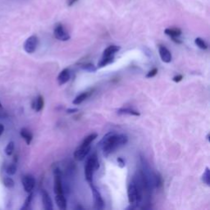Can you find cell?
<instances>
[{
	"label": "cell",
	"mask_w": 210,
	"mask_h": 210,
	"mask_svg": "<svg viewBox=\"0 0 210 210\" xmlns=\"http://www.w3.org/2000/svg\"><path fill=\"white\" fill-rule=\"evenodd\" d=\"M128 142V137L124 134H116L113 132L108 133L104 135L100 145L102 147L104 156L108 157L113 153L116 149L125 145Z\"/></svg>",
	"instance_id": "6da1fadb"
},
{
	"label": "cell",
	"mask_w": 210,
	"mask_h": 210,
	"mask_svg": "<svg viewBox=\"0 0 210 210\" xmlns=\"http://www.w3.org/2000/svg\"><path fill=\"white\" fill-rule=\"evenodd\" d=\"M100 168V163L98 160V157L95 153L92 154L89 158L86 163L85 165V177L90 186L93 185V176L96 170Z\"/></svg>",
	"instance_id": "7a4b0ae2"
},
{
	"label": "cell",
	"mask_w": 210,
	"mask_h": 210,
	"mask_svg": "<svg viewBox=\"0 0 210 210\" xmlns=\"http://www.w3.org/2000/svg\"><path fill=\"white\" fill-rule=\"evenodd\" d=\"M142 191H143V188L140 184H139L137 186L135 183H130L128 186V189H127L128 200L130 205H132L133 208L137 207L138 204L141 202Z\"/></svg>",
	"instance_id": "3957f363"
},
{
	"label": "cell",
	"mask_w": 210,
	"mask_h": 210,
	"mask_svg": "<svg viewBox=\"0 0 210 210\" xmlns=\"http://www.w3.org/2000/svg\"><path fill=\"white\" fill-rule=\"evenodd\" d=\"M38 44V37L36 35H31L25 41L23 48L27 54H33L37 49Z\"/></svg>",
	"instance_id": "277c9868"
},
{
	"label": "cell",
	"mask_w": 210,
	"mask_h": 210,
	"mask_svg": "<svg viewBox=\"0 0 210 210\" xmlns=\"http://www.w3.org/2000/svg\"><path fill=\"white\" fill-rule=\"evenodd\" d=\"M54 37L58 39V40H61V41H67L70 39V34L66 31V30L64 29L63 26L58 23L57 26L55 27L54 31Z\"/></svg>",
	"instance_id": "5b68a950"
},
{
	"label": "cell",
	"mask_w": 210,
	"mask_h": 210,
	"mask_svg": "<svg viewBox=\"0 0 210 210\" xmlns=\"http://www.w3.org/2000/svg\"><path fill=\"white\" fill-rule=\"evenodd\" d=\"M22 182L23 187H24V190L27 193L32 192L33 189L34 188V186H35V180H34V176L30 174L25 175L24 176H22Z\"/></svg>",
	"instance_id": "8992f818"
},
{
	"label": "cell",
	"mask_w": 210,
	"mask_h": 210,
	"mask_svg": "<svg viewBox=\"0 0 210 210\" xmlns=\"http://www.w3.org/2000/svg\"><path fill=\"white\" fill-rule=\"evenodd\" d=\"M90 145H80L79 147L74 152V158L77 160L81 161L84 159L85 157L88 155V153L90 151Z\"/></svg>",
	"instance_id": "52a82bcc"
},
{
	"label": "cell",
	"mask_w": 210,
	"mask_h": 210,
	"mask_svg": "<svg viewBox=\"0 0 210 210\" xmlns=\"http://www.w3.org/2000/svg\"><path fill=\"white\" fill-rule=\"evenodd\" d=\"M90 187H91L92 193H93V197H94V202H95V209H103V206H104V202H103V198L101 197L100 193L99 192V191H97V189L94 186V185H91Z\"/></svg>",
	"instance_id": "ba28073f"
},
{
	"label": "cell",
	"mask_w": 210,
	"mask_h": 210,
	"mask_svg": "<svg viewBox=\"0 0 210 210\" xmlns=\"http://www.w3.org/2000/svg\"><path fill=\"white\" fill-rule=\"evenodd\" d=\"M158 52H159V55H160L162 61L166 63H169L170 62L172 61V54L165 46H159Z\"/></svg>",
	"instance_id": "9c48e42d"
},
{
	"label": "cell",
	"mask_w": 210,
	"mask_h": 210,
	"mask_svg": "<svg viewBox=\"0 0 210 210\" xmlns=\"http://www.w3.org/2000/svg\"><path fill=\"white\" fill-rule=\"evenodd\" d=\"M42 202L43 205H44V209L45 210H52L53 209V202H52V199L50 198L49 193L44 190H42Z\"/></svg>",
	"instance_id": "30bf717a"
},
{
	"label": "cell",
	"mask_w": 210,
	"mask_h": 210,
	"mask_svg": "<svg viewBox=\"0 0 210 210\" xmlns=\"http://www.w3.org/2000/svg\"><path fill=\"white\" fill-rule=\"evenodd\" d=\"M70 77H71V75H70L69 69H63L61 72L59 73V75L57 77V82H58V84L60 85L66 84L70 80Z\"/></svg>",
	"instance_id": "8fae6325"
},
{
	"label": "cell",
	"mask_w": 210,
	"mask_h": 210,
	"mask_svg": "<svg viewBox=\"0 0 210 210\" xmlns=\"http://www.w3.org/2000/svg\"><path fill=\"white\" fill-rule=\"evenodd\" d=\"M55 201L57 207L62 210L67 209V199L64 194L55 195Z\"/></svg>",
	"instance_id": "7c38bea8"
},
{
	"label": "cell",
	"mask_w": 210,
	"mask_h": 210,
	"mask_svg": "<svg viewBox=\"0 0 210 210\" xmlns=\"http://www.w3.org/2000/svg\"><path fill=\"white\" fill-rule=\"evenodd\" d=\"M20 134H21V136L25 140V141H26L27 145H31V141L33 140V135H32L31 131L29 130H27V128H22L21 130Z\"/></svg>",
	"instance_id": "4fadbf2b"
},
{
	"label": "cell",
	"mask_w": 210,
	"mask_h": 210,
	"mask_svg": "<svg viewBox=\"0 0 210 210\" xmlns=\"http://www.w3.org/2000/svg\"><path fill=\"white\" fill-rule=\"evenodd\" d=\"M120 47L117 45H110L108 47L107 49H105L103 53V57H109V56H114V54L118 52L120 50Z\"/></svg>",
	"instance_id": "5bb4252c"
},
{
	"label": "cell",
	"mask_w": 210,
	"mask_h": 210,
	"mask_svg": "<svg viewBox=\"0 0 210 210\" xmlns=\"http://www.w3.org/2000/svg\"><path fill=\"white\" fill-rule=\"evenodd\" d=\"M164 33L166 34L169 35L170 37H179L180 35L181 34V30L179 28H167L165 29Z\"/></svg>",
	"instance_id": "9a60e30c"
},
{
	"label": "cell",
	"mask_w": 210,
	"mask_h": 210,
	"mask_svg": "<svg viewBox=\"0 0 210 210\" xmlns=\"http://www.w3.org/2000/svg\"><path fill=\"white\" fill-rule=\"evenodd\" d=\"M44 105V100L41 95H39L38 98L34 100V109L36 112H39L43 109Z\"/></svg>",
	"instance_id": "2e32d148"
},
{
	"label": "cell",
	"mask_w": 210,
	"mask_h": 210,
	"mask_svg": "<svg viewBox=\"0 0 210 210\" xmlns=\"http://www.w3.org/2000/svg\"><path fill=\"white\" fill-rule=\"evenodd\" d=\"M113 59H114L113 56H109V57H103V56L101 60L98 62V67H103L105 66L108 65L109 63L113 62Z\"/></svg>",
	"instance_id": "e0dca14e"
},
{
	"label": "cell",
	"mask_w": 210,
	"mask_h": 210,
	"mask_svg": "<svg viewBox=\"0 0 210 210\" xmlns=\"http://www.w3.org/2000/svg\"><path fill=\"white\" fill-rule=\"evenodd\" d=\"M118 113L119 114H129L132 115V116H136V117L140 115V113L138 111L133 110L130 108H120L118 110Z\"/></svg>",
	"instance_id": "ac0fdd59"
},
{
	"label": "cell",
	"mask_w": 210,
	"mask_h": 210,
	"mask_svg": "<svg viewBox=\"0 0 210 210\" xmlns=\"http://www.w3.org/2000/svg\"><path fill=\"white\" fill-rule=\"evenodd\" d=\"M88 96H89V94L87 93V92L81 93L80 95H79L78 96H77V97L74 99L72 103H74V104H76V105H79V104H80V103H82L83 101H85V100H86Z\"/></svg>",
	"instance_id": "d6986e66"
},
{
	"label": "cell",
	"mask_w": 210,
	"mask_h": 210,
	"mask_svg": "<svg viewBox=\"0 0 210 210\" xmlns=\"http://www.w3.org/2000/svg\"><path fill=\"white\" fill-rule=\"evenodd\" d=\"M97 136H98V135H97L96 133H92L90 134V135H89L88 136H86V137L85 138L83 142L81 143V145H90V144L95 140L96 138H97Z\"/></svg>",
	"instance_id": "ffe728a7"
},
{
	"label": "cell",
	"mask_w": 210,
	"mask_h": 210,
	"mask_svg": "<svg viewBox=\"0 0 210 210\" xmlns=\"http://www.w3.org/2000/svg\"><path fill=\"white\" fill-rule=\"evenodd\" d=\"M14 148H15L14 142L10 141L8 145H7V146H6V148H5V149H4V152H5V153H6L8 156H11V154L13 153Z\"/></svg>",
	"instance_id": "44dd1931"
},
{
	"label": "cell",
	"mask_w": 210,
	"mask_h": 210,
	"mask_svg": "<svg viewBox=\"0 0 210 210\" xmlns=\"http://www.w3.org/2000/svg\"><path fill=\"white\" fill-rule=\"evenodd\" d=\"M195 43L196 45L199 47V49H208V44H206V42L201 38H196L195 39Z\"/></svg>",
	"instance_id": "7402d4cb"
},
{
	"label": "cell",
	"mask_w": 210,
	"mask_h": 210,
	"mask_svg": "<svg viewBox=\"0 0 210 210\" xmlns=\"http://www.w3.org/2000/svg\"><path fill=\"white\" fill-rule=\"evenodd\" d=\"M6 172L9 176L14 175L16 172V163H13L8 165V167L6 168Z\"/></svg>",
	"instance_id": "603a6c76"
},
{
	"label": "cell",
	"mask_w": 210,
	"mask_h": 210,
	"mask_svg": "<svg viewBox=\"0 0 210 210\" xmlns=\"http://www.w3.org/2000/svg\"><path fill=\"white\" fill-rule=\"evenodd\" d=\"M202 181L206 184L207 186L210 185V173H209V168L207 167L205 171L204 172L202 176Z\"/></svg>",
	"instance_id": "cb8c5ba5"
},
{
	"label": "cell",
	"mask_w": 210,
	"mask_h": 210,
	"mask_svg": "<svg viewBox=\"0 0 210 210\" xmlns=\"http://www.w3.org/2000/svg\"><path fill=\"white\" fill-rule=\"evenodd\" d=\"M32 199H33V194L32 192H30V195L27 196V199L25 200V203H24V205L22 208V209H28L30 208V205H31V201H32Z\"/></svg>",
	"instance_id": "d4e9b609"
},
{
	"label": "cell",
	"mask_w": 210,
	"mask_h": 210,
	"mask_svg": "<svg viewBox=\"0 0 210 210\" xmlns=\"http://www.w3.org/2000/svg\"><path fill=\"white\" fill-rule=\"evenodd\" d=\"M4 185L5 187L9 188V189H10V188L14 187L15 182H14V181L11 179V177H4Z\"/></svg>",
	"instance_id": "484cf974"
},
{
	"label": "cell",
	"mask_w": 210,
	"mask_h": 210,
	"mask_svg": "<svg viewBox=\"0 0 210 210\" xmlns=\"http://www.w3.org/2000/svg\"><path fill=\"white\" fill-rule=\"evenodd\" d=\"M81 67L85 70V71H88L90 72H94L96 71V67L95 66L91 64V63H87V64H84V65L81 66Z\"/></svg>",
	"instance_id": "4316f807"
},
{
	"label": "cell",
	"mask_w": 210,
	"mask_h": 210,
	"mask_svg": "<svg viewBox=\"0 0 210 210\" xmlns=\"http://www.w3.org/2000/svg\"><path fill=\"white\" fill-rule=\"evenodd\" d=\"M158 73V69L157 68H153L152 69L151 71H149L148 74L146 75V77L147 78H151V77H153L154 76H156V74Z\"/></svg>",
	"instance_id": "83f0119b"
},
{
	"label": "cell",
	"mask_w": 210,
	"mask_h": 210,
	"mask_svg": "<svg viewBox=\"0 0 210 210\" xmlns=\"http://www.w3.org/2000/svg\"><path fill=\"white\" fill-rule=\"evenodd\" d=\"M117 161H118V166L120 167V168H122L126 166V163H125V161L123 160L122 158H118Z\"/></svg>",
	"instance_id": "f1b7e54d"
},
{
	"label": "cell",
	"mask_w": 210,
	"mask_h": 210,
	"mask_svg": "<svg viewBox=\"0 0 210 210\" xmlns=\"http://www.w3.org/2000/svg\"><path fill=\"white\" fill-rule=\"evenodd\" d=\"M182 79H183V76H182V75H177L176 77H173L172 80H173L174 82H180Z\"/></svg>",
	"instance_id": "f546056e"
},
{
	"label": "cell",
	"mask_w": 210,
	"mask_h": 210,
	"mask_svg": "<svg viewBox=\"0 0 210 210\" xmlns=\"http://www.w3.org/2000/svg\"><path fill=\"white\" fill-rule=\"evenodd\" d=\"M77 1L78 0H67V5H68L69 7H71V6H72V5L76 4Z\"/></svg>",
	"instance_id": "4dcf8cb0"
},
{
	"label": "cell",
	"mask_w": 210,
	"mask_h": 210,
	"mask_svg": "<svg viewBox=\"0 0 210 210\" xmlns=\"http://www.w3.org/2000/svg\"><path fill=\"white\" fill-rule=\"evenodd\" d=\"M77 111H78L77 108H68V109L67 110V113H76Z\"/></svg>",
	"instance_id": "1f68e13d"
},
{
	"label": "cell",
	"mask_w": 210,
	"mask_h": 210,
	"mask_svg": "<svg viewBox=\"0 0 210 210\" xmlns=\"http://www.w3.org/2000/svg\"><path fill=\"white\" fill-rule=\"evenodd\" d=\"M171 38H172V40L175 43H176V44H181V41L180 39H178L177 37H171Z\"/></svg>",
	"instance_id": "d6a6232c"
},
{
	"label": "cell",
	"mask_w": 210,
	"mask_h": 210,
	"mask_svg": "<svg viewBox=\"0 0 210 210\" xmlns=\"http://www.w3.org/2000/svg\"><path fill=\"white\" fill-rule=\"evenodd\" d=\"M4 126L3 124H0V136L2 135V134L4 133Z\"/></svg>",
	"instance_id": "836d02e7"
},
{
	"label": "cell",
	"mask_w": 210,
	"mask_h": 210,
	"mask_svg": "<svg viewBox=\"0 0 210 210\" xmlns=\"http://www.w3.org/2000/svg\"><path fill=\"white\" fill-rule=\"evenodd\" d=\"M209 134H208V135H207V140H209Z\"/></svg>",
	"instance_id": "e575fe53"
},
{
	"label": "cell",
	"mask_w": 210,
	"mask_h": 210,
	"mask_svg": "<svg viewBox=\"0 0 210 210\" xmlns=\"http://www.w3.org/2000/svg\"><path fill=\"white\" fill-rule=\"evenodd\" d=\"M0 108H2V103L0 102Z\"/></svg>",
	"instance_id": "d590c367"
}]
</instances>
